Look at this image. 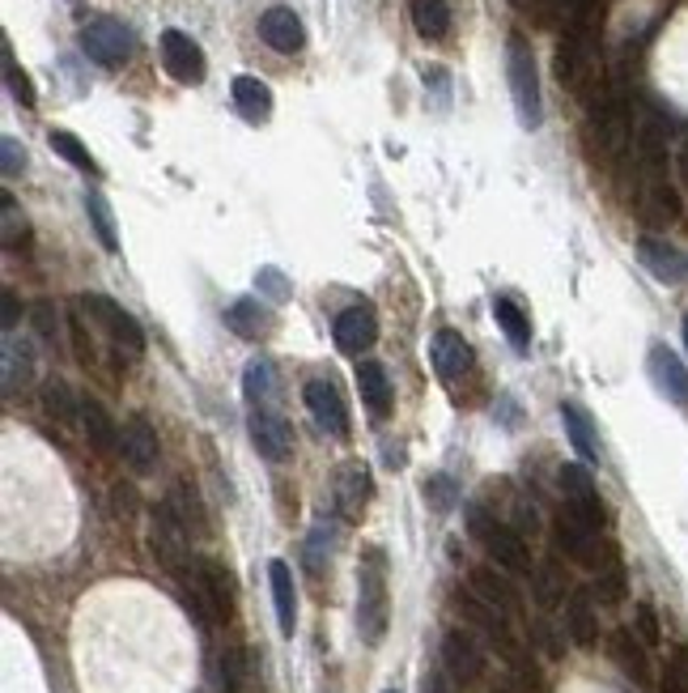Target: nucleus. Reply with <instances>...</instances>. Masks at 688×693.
I'll return each mask as SVG.
<instances>
[{"label": "nucleus", "instance_id": "obj_1", "mask_svg": "<svg viewBox=\"0 0 688 693\" xmlns=\"http://www.w3.org/2000/svg\"><path fill=\"white\" fill-rule=\"evenodd\" d=\"M179 595H183V608L196 617L200 626H213V621H226L230 608H234V579L221 562L196 557L192 570L179 579Z\"/></svg>", "mask_w": 688, "mask_h": 693}, {"label": "nucleus", "instance_id": "obj_2", "mask_svg": "<svg viewBox=\"0 0 688 693\" xmlns=\"http://www.w3.org/2000/svg\"><path fill=\"white\" fill-rule=\"evenodd\" d=\"M387 557L383 549H366L357 566V630L370 646L383 643L387 634Z\"/></svg>", "mask_w": 688, "mask_h": 693}, {"label": "nucleus", "instance_id": "obj_3", "mask_svg": "<svg viewBox=\"0 0 688 693\" xmlns=\"http://www.w3.org/2000/svg\"><path fill=\"white\" fill-rule=\"evenodd\" d=\"M468 532L485 545V553H489L501 570H514V575H527V570H532V549L523 541V532L510 528L506 519L489 515V511L476 506V502L468 506Z\"/></svg>", "mask_w": 688, "mask_h": 693}, {"label": "nucleus", "instance_id": "obj_4", "mask_svg": "<svg viewBox=\"0 0 688 693\" xmlns=\"http://www.w3.org/2000/svg\"><path fill=\"white\" fill-rule=\"evenodd\" d=\"M587 141L590 153L599 162H616L629 141H634V115H629V102L621 94H603V99L590 102V119H587Z\"/></svg>", "mask_w": 688, "mask_h": 693}, {"label": "nucleus", "instance_id": "obj_5", "mask_svg": "<svg viewBox=\"0 0 688 693\" xmlns=\"http://www.w3.org/2000/svg\"><path fill=\"white\" fill-rule=\"evenodd\" d=\"M506 68H510V94H514V111H519V124L523 128H540V77H536V55L532 48L514 35L510 39V55H506Z\"/></svg>", "mask_w": 688, "mask_h": 693}, {"label": "nucleus", "instance_id": "obj_6", "mask_svg": "<svg viewBox=\"0 0 688 693\" xmlns=\"http://www.w3.org/2000/svg\"><path fill=\"white\" fill-rule=\"evenodd\" d=\"M77 306L99 324L102 332L115 341L119 349H128V353H145V332H141V324H137V315H128L115 298L106 294H81L77 298Z\"/></svg>", "mask_w": 688, "mask_h": 693}, {"label": "nucleus", "instance_id": "obj_7", "mask_svg": "<svg viewBox=\"0 0 688 693\" xmlns=\"http://www.w3.org/2000/svg\"><path fill=\"white\" fill-rule=\"evenodd\" d=\"M81 51L102 68H119L132 55V30L115 17H90L81 26Z\"/></svg>", "mask_w": 688, "mask_h": 693}, {"label": "nucleus", "instance_id": "obj_8", "mask_svg": "<svg viewBox=\"0 0 688 693\" xmlns=\"http://www.w3.org/2000/svg\"><path fill=\"white\" fill-rule=\"evenodd\" d=\"M595 48H590V35H574L565 30V39L557 43V77L565 90L574 94H587L590 81H595Z\"/></svg>", "mask_w": 688, "mask_h": 693}, {"label": "nucleus", "instance_id": "obj_9", "mask_svg": "<svg viewBox=\"0 0 688 693\" xmlns=\"http://www.w3.org/2000/svg\"><path fill=\"white\" fill-rule=\"evenodd\" d=\"M443 668L450 681L459 685H476L485 677V651L468 630H446L443 639Z\"/></svg>", "mask_w": 688, "mask_h": 693}, {"label": "nucleus", "instance_id": "obj_10", "mask_svg": "<svg viewBox=\"0 0 688 693\" xmlns=\"http://www.w3.org/2000/svg\"><path fill=\"white\" fill-rule=\"evenodd\" d=\"M561 490H565V511H574L590 528H603V502H599L587 464H561Z\"/></svg>", "mask_w": 688, "mask_h": 693}, {"label": "nucleus", "instance_id": "obj_11", "mask_svg": "<svg viewBox=\"0 0 688 693\" xmlns=\"http://www.w3.org/2000/svg\"><path fill=\"white\" fill-rule=\"evenodd\" d=\"M162 64H166V73L175 77V81H183V86H196L204 81V51L192 35H183V30H166L162 35Z\"/></svg>", "mask_w": 688, "mask_h": 693}, {"label": "nucleus", "instance_id": "obj_12", "mask_svg": "<svg viewBox=\"0 0 688 693\" xmlns=\"http://www.w3.org/2000/svg\"><path fill=\"white\" fill-rule=\"evenodd\" d=\"M552 537H557V549H561L565 557H574V562H583V566H599V553H603L599 528L583 524L574 511H561V515H557Z\"/></svg>", "mask_w": 688, "mask_h": 693}, {"label": "nucleus", "instance_id": "obj_13", "mask_svg": "<svg viewBox=\"0 0 688 693\" xmlns=\"http://www.w3.org/2000/svg\"><path fill=\"white\" fill-rule=\"evenodd\" d=\"M251 443L259 446V455H268L272 464H281V459H290V451H294V430H290V421L277 413V408H251Z\"/></svg>", "mask_w": 688, "mask_h": 693}, {"label": "nucleus", "instance_id": "obj_14", "mask_svg": "<svg viewBox=\"0 0 688 693\" xmlns=\"http://www.w3.org/2000/svg\"><path fill=\"white\" fill-rule=\"evenodd\" d=\"M119 451H124L128 468H132V472H141V477L157 468V455H162V451H157V430L149 426L141 413L124 421V430H119Z\"/></svg>", "mask_w": 688, "mask_h": 693}, {"label": "nucleus", "instance_id": "obj_15", "mask_svg": "<svg viewBox=\"0 0 688 693\" xmlns=\"http://www.w3.org/2000/svg\"><path fill=\"white\" fill-rule=\"evenodd\" d=\"M332 337H336V349H341V353L361 357L366 349L379 341V319H374V311H370V306H348V311H341V319H336Z\"/></svg>", "mask_w": 688, "mask_h": 693}, {"label": "nucleus", "instance_id": "obj_16", "mask_svg": "<svg viewBox=\"0 0 688 693\" xmlns=\"http://www.w3.org/2000/svg\"><path fill=\"white\" fill-rule=\"evenodd\" d=\"M306 408L319 421V430H328V434H344L348 430V408H344V396L336 392V383L310 379L306 383Z\"/></svg>", "mask_w": 688, "mask_h": 693}, {"label": "nucleus", "instance_id": "obj_17", "mask_svg": "<svg viewBox=\"0 0 688 693\" xmlns=\"http://www.w3.org/2000/svg\"><path fill=\"white\" fill-rule=\"evenodd\" d=\"M434 370L446 388H463V379L472 375V349L455 332H438L434 337Z\"/></svg>", "mask_w": 688, "mask_h": 693}, {"label": "nucleus", "instance_id": "obj_18", "mask_svg": "<svg viewBox=\"0 0 688 693\" xmlns=\"http://www.w3.org/2000/svg\"><path fill=\"white\" fill-rule=\"evenodd\" d=\"M259 39L272 51H285V55H290V51H302V43H306L302 17H297L294 9H285V4L268 9V13L259 17Z\"/></svg>", "mask_w": 688, "mask_h": 693}, {"label": "nucleus", "instance_id": "obj_19", "mask_svg": "<svg viewBox=\"0 0 688 693\" xmlns=\"http://www.w3.org/2000/svg\"><path fill=\"white\" fill-rule=\"evenodd\" d=\"M650 379H654V388H659L667 400L688 404V370H685V362H680L667 345L650 349Z\"/></svg>", "mask_w": 688, "mask_h": 693}, {"label": "nucleus", "instance_id": "obj_20", "mask_svg": "<svg viewBox=\"0 0 688 693\" xmlns=\"http://www.w3.org/2000/svg\"><path fill=\"white\" fill-rule=\"evenodd\" d=\"M468 583H472V592L481 595L489 608H497L501 617H514V613L523 608V604H519V592H514V583H510L501 570H493V566H476Z\"/></svg>", "mask_w": 688, "mask_h": 693}, {"label": "nucleus", "instance_id": "obj_21", "mask_svg": "<svg viewBox=\"0 0 688 693\" xmlns=\"http://www.w3.org/2000/svg\"><path fill=\"white\" fill-rule=\"evenodd\" d=\"M268 583H272V604H277V626L285 639H294L297 626V592H294V575H290V562H268Z\"/></svg>", "mask_w": 688, "mask_h": 693}, {"label": "nucleus", "instance_id": "obj_22", "mask_svg": "<svg viewBox=\"0 0 688 693\" xmlns=\"http://www.w3.org/2000/svg\"><path fill=\"white\" fill-rule=\"evenodd\" d=\"M638 162L650 179H659V175H663V166H667V124H663L659 115H641Z\"/></svg>", "mask_w": 688, "mask_h": 693}, {"label": "nucleus", "instance_id": "obj_23", "mask_svg": "<svg viewBox=\"0 0 688 693\" xmlns=\"http://www.w3.org/2000/svg\"><path fill=\"white\" fill-rule=\"evenodd\" d=\"M230 94H234V106L243 111V119H251V124H264L272 115V90L251 73H239L230 81Z\"/></svg>", "mask_w": 688, "mask_h": 693}, {"label": "nucleus", "instance_id": "obj_24", "mask_svg": "<svg viewBox=\"0 0 688 693\" xmlns=\"http://www.w3.org/2000/svg\"><path fill=\"white\" fill-rule=\"evenodd\" d=\"M638 260L646 264V273L659 277L663 286H680V281H685V260L676 255V248H667V243H659V239H641Z\"/></svg>", "mask_w": 688, "mask_h": 693}, {"label": "nucleus", "instance_id": "obj_25", "mask_svg": "<svg viewBox=\"0 0 688 693\" xmlns=\"http://www.w3.org/2000/svg\"><path fill=\"white\" fill-rule=\"evenodd\" d=\"M612 659L621 664V672L638 685H650V655H646V643H641L634 630H616L612 634Z\"/></svg>", "mask_w": 688, "mask_h": 693}, {"label": "nucleus", "instance_id": "obj_26", "mask_svg": "<svg viewBox=\"0 0 688 693\" xmlns=\"http://www.w3.org/2000/svg\"><path fill=\"white\" fill-rule=\"evenodd\" d=\"M30 375H35V349H30V341H22L17 332H9L4 337V392L9 396L22 392L30 383Z\"/></svg>", "mask_w": 688, "mask_h": 693}, {"label": "nucleus", "instance_id": "obj_27", "mask_svg": "<svg viewBox=\"0 0 688 693\" xmlns=\"http://www.w3.org/2000/svg\"><path fill=\"white\" fill-rule=\"evenodd\" d=\"M638 213L650 222V226H672V222L680 217V197H676L663 179H650L638 200Z\"/></svg>", "mask_w": 688, "mask_h": 693}, {"label": "nucleus", "instance_id": "obj_28", "mask_svg": "<svg viewBox=\"0 0 688 693\" xmlns=\"http://www.w3.org/2000/svg\"><path fill=\"white\" fill-rule=\"evenodd\" d=\"M226 328H234L243 341H259L272 332V315L255 302V298H239L230 311H226Z\"/></svg>", "mask_w": 688, "mask_h": 693}, {"label": "nucleus", "instance_id": "obj_29", "mask_svg": "<svg viewBox=\"0 0 688 693\" xmlns=\"http://www.w3.org/2000/svg\"><path fill=\"white\" fill-rule=\"evenodd\" d=\"M357 388H361V400H366V408H370L374 417H387V408H392V383H387L383 362H361V366H357Z\"/></svg>", "mask_w": 688, "mask_h": 693}, {"label": "nucleus", "instance_id": "obj_30", "mask_svg": "<svg viewBox=\"0 0 688 693\" xmlns=\"http://www.w3.org/2000/svg\"><path fill=\"white\" fill-rule=\"evenodd\" d=\"M81 430H86V439L99 446L102 455H111L115 446H119V430H115V421L106 417V408H102L94 396H81Z\"/></svg>", "mask_w": 688, "mask_h": 693}, {"label": "nucleus", "instance_id": "obj_31", "mask_svg": "<svg viewBox=\"0 0 688 693\" xmlns=\"http://www.w3.org/2000/svg\"><path fill=\"white\" fill-rule=\"evenodd\" d=\"M565 626H570V639L574 646H595L599 643V617H595V604L587 592H574L565 604Z\"/></svg>", "mask_w": 688, "mask_h": 693}, {"label": "nucleus", "instance_id": "obj_32", "mask_svg": "<svg viewBox=\"0 0 688 693\" xmlns=\"http://www.w3.org/2000/svg\"><path fill=\"white\" fill-rule=\"evenodd\" d=\"M561 421H565V434H570V443L578 451V459L583 464H599V443H595V426H590V417L578 408V404H561Z\"/></svg>", "mask_w": 688, "mask_h": 693}, {"label": "nucleus", "instance_id": "obj_33", "mask_svg": "<svg viewBox=\"0 0 688 693\" xmlns=\"http://www.w3.org/2000/svg\"><path fill=\"white\" fill-rule=\"evenodd\" d=\"M493 319H497V328L506 332V341L514 349L532 345V319L523 315V306L514 298H493Z\"/></svg>", "mask_w": 688, "mask_h": 693}, {"label": "nucleus", "instance_id": "obj_34", "mask_svg": "<svg viewBox=\"0 0 688 693\" xmlns=\"http://www.w3.org/2000/svg\"><path fill=\"white\" fill-rule=\"evenodd\" d=\"M243 396H246L251 408H272V396H277V370H272V362L255 357V362L246 366Z\"/></svg>", "mask_w": 688, "mask_h": 693}, {"label": "nucleus", "instance_id": "obj_35", "mask_svg": "<svg viewBox=\"0 0 688 693\" xmlns=\"http://www.w3.org/2000/svg\"><path fill=\"white\" fill-rule=\"evenodd\" d=\"M166 506H170V515L192 532V537H200L204 532V506H200V497L192 486H170V494H166Z\"/></svg>", "mask_w": 688, "mask_h": 693}, {"label": "nucleus", "instance_id": "obj_36", "mask_svg": "<svg viewBox=\"0 0 688 693\" xmlns=\"http://www.w3.org/2000/svg\"><path fill=\"white\" fill-rule=\"evenodd\" d=\"M43 408H48V417H55L60 426H81L77 417H81V396L68 388V383H60V379H51L48 388H43Z\"/></svg>", "mask_w": 688, "mask_h": 693}, {"label": "nucleus", "instance_id": "obj_37", "mask_svg": "<svg viewBox=\"0 0 688 693\" xmlns=\"http://www.w3.org/2000/svg\"><path fill=\"white\" fill-rule=\"evenodd\" d=\"M412 26L421 39H446V30H450L446 0H412Z\"/></svg>", "mask_w": 688, "mask_h": 693}, {"label": "nucleus", "instance_id": "obj_38", "mask_svg": "<svg viewBox=\"0 0 688 693\" xmlns=\"http://www.w3.org/2000/svg\"><path fill=\"white\" fill-rule=\"evenodd\" d=\"M366 494H370V477H366V468H344L341 490H336L344 519H357V515L366 511Z\"/></svg>", "mask_w": 688, "mask_h": 693}, {"label": "nucleus", "instance_id": "obj_39", "mask_svg": "<svg viewBox=\"0 0 688 693\" xmlns=\"http://www.w3.org/2000/svg\"><path fill=\"white\" fill-rule=\"evenodd\" d=\"M86 213H90V226L99 235V243L106 251H119V239H115V217H111V204L102 192H86Z\"/></svg>", "mask_w": 688, "mask_h": 693}, {"label": "nucleus", "instance_id": "obj_40", "mask_svg": "<svg viewBox=\"0 0 688 693\" xmlns=\"http://www.w3.org/2000/svg\"><path fill=\"white\" fill-rule=\"evenodd\" d=\"M536 600H540V608H557L565 600V575L557 562H544L536 570Z\"/></svg>", "mask_w": 688, "mask_h": 693}, {"label": "nucleus", "instance_id": "obj_41", "mask_svg": "<svg viewBox=\"0 0 688 693\" xmlns=\"http://www.w3.org/2000/svg\"><path fill=\"white\" fill-rule=\"evenodd\" d=\"M48 146L55 149V153H60V158H64L68 166H77V171H90V175L99 171V162L90 158V149L81 146V141H77L73 133H51V137H48Z\"/></svg>", "mask_w": 688, "mask_h": 693}, {"label": "nucleus", "instance_id": "obj_42", "mask_svg": "<svg viewBox=\"0 0 688 693\" xmlns=\"http://www.w3.org/2000/svg\"><path fill=\"white\" fill-rule=\"evenodd\" d=\"M4 86H9V94L22 102V106H35V86H30L26 68H17V60H13L9 48H4Z\"/></svg>", "mask_w": 688, "mask_h": 693}, {"label": "nucleus", "instance_id": "obj_43", "mask_svg": "<svg viewBox=\"0 0 688 693\" xmlns=\"http://www.w3.org/2000/svg\"><path fill=\"white\" fill-rule=\"evenodd\" d=\"M68 332H73V349H77V362L81 366H94V341H90V324H86V311L73 302V319H68Z\"/></svg>", "mask_w": 688, "mask_h": 693}, {"label": "nucleus", "instance_id": "obj_44", "mask_svg": "<svg viewBox=\"0 0 688 693\" xmlns=\"http://www.w3.org/2000/svg\"><path fill=\"white\" fill-rule=\"evenodd\" d=\"M255 286H259V294H268L272 302H290V298H294L290 277H285L281 268H272V264H264V268L255 273Z\"/></svg>", "mask_w": 688, "mask_h": 693}, {"label": "nucleus", "instance_id": "obj_45", "mask_svg": "<svg viewBox=\"0 0 688 693\" xmlns=\"http://www.w3.org/2000/svg\"><path fill=\"white\" fill-rule=\"evenodd\" d=\"M0 213H4V235H0V239H4V248L13 251L22 239H26V217H22V209H17V200L13 197L0 200Z\"/></svg>", "mask_w": 688, "mask_h": 693}, {"label": "nucleus", "instance_id": "obj_46", "mask_svg": "<svg viewBox=\"0 0 688 693\" xmlns=\"http://www.w3.org/2000/svg\"><path fill=\"white\" fill-rule=\"evenodd\" d=\"M599 600H603V604H616V600H625V570H621L616 562L599 566Z\"/></svg>", "mask_w": 688, "mask_h": 693}, {"label": "nucleus", "instance_id": "obj_47", "mask_svg": "<svg viewBox=\"0 0 688 693\" xmlns=\"http://www.w3.org/2000/svg\"><path fill=\"white\" fill-rule=\"evenodd\" d=\"M455 497H459V490H455L450 477H430V481H425V502H430L434 511H450Z\"/></svg>", "mask_w": 688, "mask_h": 693}, {"label": "nucleus", "instance_id": "obj_48", "mask_svg": "<svg viewBox=\"0 0 688 693\" xmlns=\"http://www.w3.org/2000/svg\"><path fill=\"white\" fill-rule=\"evenodd\" d=\"M663 693H688V651H676V659L667 664Z\"/></svg>", "mask_w": 688, "mask_h": 693}, {"label": "nucleus", "instance_id": "obj_49", "mask_svg": "<svg viewBox=\"0 0 688 693\" xmlns=\"http://www.w3.org/2000/svg\"><path fill=\"white\" fill-rule=\"evenodd\" d=\"M0 153H4V179H17L26 171V146H17L13 137L0 141Z\"/></svg>", "mask_w": 688, "mask_h": 693}, {"label": "nucleus", "instance_id": "obj_50", "mask_svg": "<svg viewBox=\"0 0 688 693\" xmlns=\"http://www.w3.org/2000/svg\"><path fill=\"white\" fill-rule=\"evenodd\" d=\"M323 541H328V532H323V524H315V532H310V541H306V566H310V575H323Z\"/></svg>", "mask_w": 688, "mask_h": 693}, {"label": "nucleus", "instance_id": "obj_51", "mask_svg": "<svg viewBox=\"0 0 688 693\" xmlns=\"http://www.w3.org/2000/svg\"><path fill=\"white\" fill-rule=\"evenodd\" d=\"M30 319H35V332H39V337L55 341V324H60V315H55V306H51V302H35Z\"/></svg>", "mask_w": 688, "mask_h": 693}, {"label": "nucleus", "instance_id": "obj_52", "mask_svg": "<svg viewBox=\"0 0 688 693\" xmlns=\"http://www.w3.org/2000/svg\"><path fill=\"white\" fill-rule=\"evenodd\" d=\"M0 324H4V337L17 332V324H22V306H17V294H13V290L0 294Z\"/></svg>", "mask_w": 688, "mask_h": 693}, {"label": "nucleus", "instance_id": "obj_53", "mask_svg": "<svg viewBox=\"0 0 688 693\" xmlns=\"http://www.w3.org/2000/svg\"><path fill=\"white\" fill-rule=\"evenodd\" d=\"M638 630H641V643L646 646H659V639H663V634H659V617H654L650 604H641L638 608Z\"/></svg>", "mask_w": 688, "mask_h": 693}, {"label": "nucleus", "instance_id": "obj_54", "mask_svg": "<svg viewBox=\"0 0 688 693\" xmlns=\"http://www.w3.org/2000/svg\"><path fill=\"white\" fill-rule=\"evenodd\" d=\"M421 693H450V681H446V672H430V677L421 681Z\"/></svg>", "mask_w": 688, "mask_h": 693}, {"label": "nucleus", "instance_id": "obj_55", "mask_svg": "<svg viewBox=\"0 0 688 693\" xmlns=\"http://www.w3.org/2000/svg\"><path fill=\"white\" fill-rule=\"evenodd\" d=\"M676 171H680V184H685V192H688V137L680 141V149H676Z\"/></svg>", "mask_w": 688, "mask_h": 693}, {"label": "nucleus", "instance_id": "obj_56", "mask_svg": "<svg viewBox=\"0 0 688 693\" xmlns=\"http://www.w3.org/2000/svg\"><path fill=\"white\" fill-rule=\"evenodd\" d=\"M493 693H519V690H514L510 681H501V685H493Z\"/></svg>", "mask_w": 688, "mask_h": 693}, {"label": "nucleus", "instance_id": "obj_57", "mask_svg": "<svg viewBox=\"0 0 688 693\" xmlns=\"http://www.w3.org/2000/svg\"><path fill=\"white\" fill-rule=\"evenodd\" d=\"M685 345H688V315H685Z\"/></svg>", "mask_w": 688, "mask_h": 693}, {"label": "nucleus", "instance_id": "obj_58", "mask_svg": "<svg viewBox=\"0 0 688 693\" xmlns=\"http://www.w3.org/2000/svg\"><path fill=\"white\" fill-rule=\"evenodd\" d=\"M387 693H395V690H387Z\"/></svg>", "mask_w": 688, "mask_h": 693}]
</instances>
